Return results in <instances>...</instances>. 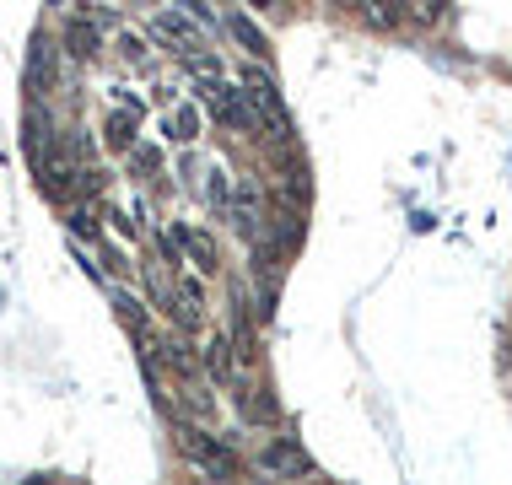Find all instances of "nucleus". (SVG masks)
<instances>
[{"mask_svg": "<svg viewBox=\"0 0 512 485\" xmlns=\"http://www.w3.org/2000/svg\"><path fill=\"white\" fill-rule=\"evenodd\" d=\"M238 92H243V108H248V119H254V130L270 135L275 146H292V114H286V103H281V92H275V81L259 76V71H243Z\"/></svg>", "mask_w": 512, "mask_h": 485, "instance_id": "1", "label": "nucleus"}, {"mask_svg": "<svg viewBox=\"0 0 512 485\" xmlns=\"http://www.w3.org/2000/svg\"><path fill=\"white\" fill-rule=\"evenodd\" d=\"M173 437H178V453H184V459L195 464L205 480H216V485H232V480H243V459L227 448V442L205 437L200 426H189V421H178V426H173Z\"/></svg>", "mask_w": 512, "mask_h": 485, "instance_id": "2", "label": "nucleus"}, {"mask_svg": "<svg viewBox=\"0 0 512 485\" xmlns=\"http://www.w3.org/2000/svg\"><path fill=\"white\" fill-rule=\"evenodd\" d=\"M308 469H313V459L297 437H275L259 448V475H270V480H302Z\"/></svg>", "mask_w": 512, "mask_h": 485, "instance_id": "3", "label": "nucleus"}, {"mask_svg": "<svg viewBox=\"0 0 512 485\" xmlns=\"http://www.w3.org/2000/svg\"><path fill=\"white\" fill-rule=\"evenodd\" d=\"M200 103H205V114L221 119L227 130H254V119H248V108H243V92L227 87V81H205V87H200Z\"/></svg>", "mask_w": 512, "mask_h": 485, "instance_id": "4", "label": "nucleus"}, {"mask_svg": "<svg viewBox=\"0 0 512 485\" xmlns=\"http://www.w3.org/2000/svg\"><path fill=\"white\" fill-rule=\"evenodd\" d=\"M151 33H157L162 44H173L178 60H189V54L205 49V44H200V27L189 22V17H178V11H157V17H151Z\"/></svg>", "mask_w": 512, "mask_h": 485, "instance_id": "5", "label": "nucleus"}, {"mask_svg": "<svg viewBox=\"0 0 512 485\" xmlns=\"http://www.w3.org/2000/svg\"><path fill=\"white\" fill-rule=\"evenodd\" d=\"M227 216H232V227H238L248 243L259 238V189L248 184V178L238 184V194H232V200H227Z\"/></svg>", "mask_w": 512, "mask_h": 485, "instance_id": "6", "label": "nucleus"}, {"mask_svg": "<svg viewBox=\"0 0 512 485\" xmlns=\"http://www.w3.org/2000/svg\"><path fill=\"white\" fill-rule=\"evenodd\" d=\"M178 248H189V259H195L205 275H216L221 254H216V238H211V232H200V227H178Z\"/></svg>", "mask_w": 512, "mask_h": 485, "instance_id": "7", "label": "nucleus"}, {"mask_svg": "<svg viewBox=\"0 0 512 485\" xmlns=\"http://www.w3.org/2000/svg\"><path fill=\"white\" fill-rule=\"evenodd\" d=\"M135 124H141V108H114V114H108V124H103V141L114 146V151H130L135 146Z\"/></svg>", "mask_w": 512, "mask_h": 485, "instance_id": "8", "label": "nucleus"}, {"mask_svg": "<svg viewBox=\"0 0 512 485\" xmlns=\"http://www.w3.org/2000/svg\"><path fill=\"white\" fill-rule=\"evenodd\" d=\"M38 81H44V87L54 81V44L44 33L33 38V54H27V92H38Z\"/></svg>", "mask_w": 512, "mask_h": 485, "instance_id": "9", "label": "nucleus"}, {"mask_svg": "<svg viewBox=\"0 0 512 485\" xmlns=\"http://www.w3.org/2000/svg\"><path fill=\"white\" fill-rule=\"evenodd\" d=\"M173 297H178V324L184 329H200L205 324V297L195 281H173Z\"/></svg>", "mask_w": 512, "mask_h": 485, "instance_id": "10", "label": "nucleus"}, {"mask_svg": "<svg viewBox=\"0 0 512 485\" xmlns=\"http://www.w3.org/2000/svg\"><path fill=\"white\" fill-rule=\"evenodd\" d=\"M114 308H119V324L130 329L135 340H146V335H151V318H146V302H141V297H130V291H119V297H114Z\"/></svg>", "mask_w": 512, "mask_h": 485, "instance_id": "11", "label": "nucleus"}, {"mask_svg": "<svg viewBox=\"0 0 512 485\" xmlns=\"http://www.w3.org/2000/svg\"><path fill=\"white\" fill-rule=\"evenodd\" d=\"M227 33H232V38H238V44H243L248 54H259V60H265V54H270V38H265V33H259V27H254V22H248V17H243V11H232V17H227Z\"/></svg>", "mask_w": 512, "mask_h": 485, "instance_id": "12", "label": "nucleus"}, {"mask_svg": "<svg viewBox=\"0 0 512 485\" xmlns=\"http://www.w3.org/2000/svg\"><path fill=\"white\" fill-rule=\"evenodd\" d=\"M65 44H71L76 60H92V54H98V27L76 17V22H71V33H65Z\"/></svg>", "mask_w": 512, "mask_h": 485, "instance_id": "13", "label": "nucleus"}, {"mask_svg": "<svg viewBox=\"0 0 512 485\" xmlns=\"http://www.w3.org/2000/svg\"><path fill=\"white\" fill-rule=\"evenodd\" d=\"M205 367H211L216 378H227V372H232V345H227V335H211V340H205Z\"/></svg>", "mask_w": 512, "mask_h": 485, "instance_id": "14", "label": "nucleus"}, {"mask_svg": "<svg viewBox=\"0 0 512 485\" xmlns=\"http://www.w3.org/2000/svg\"><path fill=\"white\" fill-rule=\"evenodd\" d=\"M157 168H162V151L157 146H130V173L135 178H151Z\"/></svg>", "mask_w": 512, "mask_h": 485, "instance_id": "15", "label": "nucleus"}, {"mask_svg": "<svg viewBox=\"0 0 512 485\" xmlns=\"http://www.w3.org/2000/svg\"><path fill=\"white\" fill-rule=\"evenodd\" d=\"M184 71L189 76H200V87H205V81H221V60H216V54H189V60H184Z\"/></svg>", "mask_w": 512, "mask_h": 485, "instance_id": "16", "label": "nucleus"}, {"mask_svg": "<svg viewBox=\"0 0 512 485\" xmlns=\"http://www.w3.org/2000/svg\"><path fill=\"white\" fill-rule=\"evenodd\" d=\"M168 130H173V141H195V130H200L195 108H178V114L168 119Z\"/></svg>", "mask_w": 512, "mask_h": 485, "instance_id": "17", "label": "nucleus"}, {"mask_svg": "<svg viewBox=\"0 0 512 485\" xmlns=\"http://www.w3.org/2000/svg\"><path fill=\"white\" fill-rule=\"evenodd\" d=\"M119 49H124V60H130V65H146V49H141V38H135V33H124Z\"/></svg>", "mask_w": 512, "mask_h": 485, "instance_id": "18", "label": "nucleus"}, {"mask_svg": "<svg viewBox=\"0 0 512 485\" xmlns=\"http://www.w3.org/2000/svg\"><path fill=\"white\" fill-rule=\"evenodd\" d=\"M22 485H60V475H27Z\"/></svg>", "mask_w": 512, "mask_h": 485, "instance_id": "19", "label": "nucleus"}]
</instances>
